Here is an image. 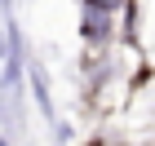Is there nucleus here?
Listing matches in <instances>:
<instances>
[{
	"mask_svg": "<svg viewBox=\"0 0 155 146\" xmlns=\"http://www.w3.org/2000/svg\"><path fill=\"white\" fill-rule=\"evenodd\" d=\"M107 27H111V22H107V9H93V5H89V13H84V31L97 40V36H107Z\"/></svg>",
	"mask_w": 155,
	"mask_h": 146,
	"instance_id": "obj_1",
	"label": "nucleus"
},
{
	"mask_svg": "<svg viewBox=\"0 0 155 146\" xmlns=\"http://www.w3.org/2000/svg\"><path fill=\"white\" fill-rule=\"evenodd\" d=\"M31 84H36V102H40V111H45V115H53V102H49V89H45V75H40V67L31 71Z\"/></svg>",
	"mask_w": 155,
	"mask_h": 146,
	"instance_id": "obj_2",
	"label": "nucleus"
},
{
	"mask_svg": "<svg viewBox=\"0 0 155 146\" xmlns=\"http://www.w3.org/2000/svg\"><path fill=\"white\" fill-rule=\"evenodd\" d=\"M89 5H93V9H107V13H111V9L120 5V0H89Z\"/></svg>",
	"mask_w": 155,
	"mask_h": 146,
	"instance_id": "obj_3",
	"label": "nucleus"
}]
</instances>
